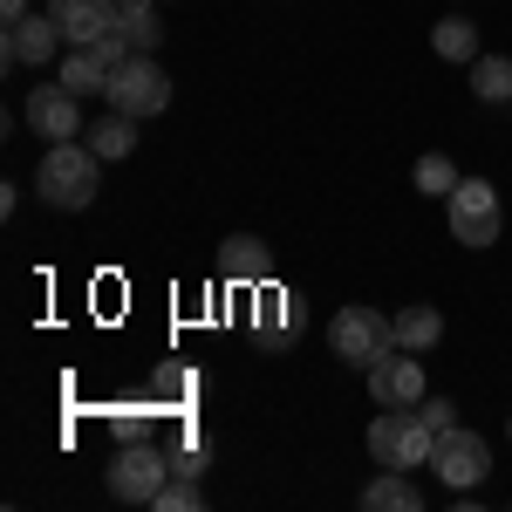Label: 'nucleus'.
Masks as SVG:
<instances>
[{
    "instance_id": "obj_26",
    "label": "nucleus",
    "mask_w": 512,
    "mask_h": 512,
    "mask_svg": "<svg viewBox=\"0 0 512 512\" xmlns=\"http://www.w3.org/2000/svg\"><path fill=\"white\" fill-rule=\"evenodd\" d=\"M0 14H7V21H21V14H35V0H0Z\"/></svg>"
},
{
    "instance_id": "obj_18",
    "label": "nucleus",
    "mask_w": 512,
    "mask_h": 512,
    "mask_svg": "<svg viewBox=\"0 0 512 512\" xmlns=\"http://www.w3.org/2000/svg\"><path fill=\"white\" fill-rule=\"evenodd\" d=\"M437 342H444V315H437L431 301H410V308L396 315V349H417V355H431Z\"/></svg>"
},
{
    "instance_id": "obj_25",
    "label": "nucleus",
    "mask_w": 512,
    "mask_h": 512,
    "mask_svg": "<svg viewBox=\"0 0 512 512\" xmlns=\"http://www.w3.org/2000/svg\"><path fill=\"white\" fill-rule=\"evenodd\" d=\"M417 417H424V424H431L437 437H444V431H458V403H451V396H424V403H417Z\"/></svg>"
},
{
    "instance_id": "obj_19",
    "label": "nucleus",
    "mask_w": 512,
    "mask_h": 512,
    "mask_svg": "<svg viewBox=\"0 0 512 512\" xmlns=\"http://www.w3.org/2000/svg\"><path fill=\"white\" fill-rule=\"evenodd\" d=\"M362 512H424V499H417V485H410L403 472L383 465V478L362 485Z\"/></svg>"
},
{
    "instance_id": "obj_2",
    "label": "nucleus",
    "mask_w": 512,
    "mask_h": 512,
    "mask_svg": "<svg viewBox=\"0 0 512 512\" xmlns=\"http://www.w3.org/2000/svg\"><path fill=\"white\" fill-rule=\"evenodd\" d=\"M369 458L390 465V472H417V465L437 458V431L417 417V403L410 410H383V417H369Z\"/></svg>"
},
{
    "instance_id": "obj_20",
    "label": "nucleus",
    "mask_w": 512,
    "mask_h": 512,
    "mask_svg": "<svg viewBox=\"0 0 512 512\" xmlns=\"http://www.w3.org/2000/svg\"><path fill=\"white\" fill-rule=\"evenodd\" d=\"M117 28L130 35V48H137V55H158V41H164L158 0H117Z\"/></svg>"
},
{
    "instance_id": "obj_21",
    "label": "nucleus",
    "mask_w": 512,
    "mask_h": 512,
    "mask_svg": "<svg viewBox=\"0 0 512 512\" xmlns=\"http://www.w3.org/2000/svg\"><path fill=\"white\" fill-rule=\"evenodd\" d=\"M431 48L444 55V62H478V28L465 21V14H444L431 28Z\"/></svg>"
},
{
    "instance_id": "obj_6",
    "label": "nucleus",
    "mask_w": 512,
    "mask_h": 512,
    "mask_svg": "<svg viewBox=\"0 0 512 512\" xmlns=\"http://www.w3.org/2000/svg\"><path fill=\"white\" fill-rule=\"evenodd\" d=\"M110 110H123V117H158V110H171V76L158 69V55L117 62V76H110Z\"/></svg>"
},
{
    "instance_id": "obj_9",
    "label": "nucleus",
    "mask_w": 512,
    "mask_h": 512,
    "mask_svg": "<svg viewBox=\"0 0 512 512\" xmlns=\"http://www.w3.org/2000/svg\"><path fill=\"white\" fill-rule=\"evenodd\" d=\"M431 472L444 478L451 492H472L478 478L492 472V451H485V437H478V431H465V424H458V431H444V437H437Z\"/></svg>"
},
{
    "instance_id": "obj_1",
    "label": "nucleus",
    "mask_w": 512,
    "mask_h": 512,
    "mask_svg": "<svg viewBox=\"0 0 512 512\" xmlns=\"http://www.w3.org/2000/svg\"><path fill=\"white\" fill-rule=\"evenodd\" d=\"M35 192H41V205H55V212L96 205V192H103V158L89 151V137L48 144V158H41V171H35Z\"/></svg>"
},
{
    "instance_id": "obj_24",
    "label": "nucleus",
    "mask_w": 512,
    "mask_h": 512,
    "mask_svg": "<svg viewBox=\"0 0 512 512\" xmlns=\"http://www.w3.org/2000/svg\"><path fill=\"white\" fill-rule=\"evenodd\" d=\"M151 512H198V478H171L158 499H151Z\"/></svg>"
},
{
    "instance_id": "obj_13",
    "label": "nucleus",
    "mask_w": 512,
    "mask_h": 512,
    "mask_svg": "<svg viewBox=\"0 0 512 512\" xmlns=\"http://www.w3.org/2000/svg\"><path fill=\"white\" fill-rule=\"evenodd\" d=\"M48 14L62 21L69 48H96V41L117 28V0H48Z\"/></svg>"
},
{
    "instance_id": "obj_14",
    "label": "nucleus",
    "mask_w": 512,
    "mask_h": 512,
    "mask_svg": "<svg viewBox=\"0 0 512 512\" xmlns=\"http://www.w3.org/2000/svg\"><path fill=\"white\" fill-rule=\"evenodd\" d=\"M110 76H117V62H110L103 48H69V55L55 62V82L76 89V96H110Z\"/></svg>"
},
{
    "instance_id": "obj_5",
    "label": "nucleus",
    "mask_w": 512,
    "mask_h": 512,
    "mask_svg": "<svg viewBox=\"0 0 512 512\" xmlns=\"http://www.w3.org/2000/svg\"><path fill=\"white\" fill-rule=\"evenodd\" d=\"M444 226L458 246H499L506 233V205H499V185H485V178H458V192L444 198Z\"/></svg>"
},
{
    "instance_id": "obj_23",
    "label": "nucleus",
    "mask_w": 512,
    "mask_h": 512,
    "mask_svg": "<svg viewBox=\"0 0 512 512\" xmlns=\"http://www.w3.org/2000/svg\"><path fill=\"white\" fill-rule=\"evenodd\" d=\"M472 96L478 103H512V62L506 55H478L472 62Z\"/></svg>"
},
{
    "instance_id": "obj_10",
    "label": "nucleus",
    "mask_w": 512,
    "mask_h": 512,
    "mask_svg": "<svg viewBox=\"0 0 512 512\" xmlns=\"http://www.w3.org/2000/svg\"><path fill=\"white\" fill-rule=\"evenodd\" d=\"M62 21L35 7V14H21V21H7V62H21V69H48V62H62Z\"/></svg>"
},
{
    "instance_id": "obj_12",
    "label": "nucleus",
    "mask_w": 512,
    "mask_h": 512,
    "mask_svg": "<svg viewBox=\"0 0 512 512\" xmlns=\"http://www.w3.org/2000/svg\"><path fill=\"white\" fill-rule=\"evenodd\" d=\"M219 280H226V287H260V280H274V253H267V239H253V233L219 239Z\"/></svg>"
},
{
    "instance_id": "obj_4",
    "label": "nucleus",
    "mask_w": 512,
    "mask_h": 512,
    "mask_svg": "<svg viewBox=\"0 0 512 512\" xmlns=\"http://www.w3.org/2000/svg\"><path fill=\"white\" fill-rule=\"evenodd\" d=\"M328 349L342 355L349 369L369 376V369L396 349V315H383V308H335V321H328Z\"/></svg>"
},
{
    "instance_id": "obj_11",
    "label": "nucleus",
    "mask_w": 512,
    "mask_h": 512,
    "mask_svg": "<svg viewBox=\"0 0 512 512\" xmlns=\"http://www.w3.org/2000/svg\"><path fill=\"white\" fill-rule=\"evenodd\" d=\"M369 396H376L383 410H410V403H424V355H417V349H390L376 369H369Z\"/></svg>"
},
{
    "instance_id": "obj_17",
    "label": "nucleus",
    "mask_w": 512,
    "mask_h": 512,
    "mask_svg": "<svg viewBox=\"0 0 512 512\" xmlns=\"http://www.w3.org/2000/svg\"><path fill=\"white\" fill-rule=\"evenodd\" d=\"M137 123H144V117H123V110H103V117L89 123V151H96L103 164L130 158V151H137Z\"/></svg>"
},
{
    "instance_id": "obj_3",
    "label": "nucleus",
    "mask_w": 512,
    "mask_h": 512,
    "mask_svg": "<svg viewBox=\"0 0 512 512\" xmlns=\"http://www.w3.org/2000/svg\"><path fill=\"white\" fill-rule=\"evenodd\" d=\"M103 485H110V499H123V506H151L164 485H171V451H164L158 437L117 444V458H110Z\"/></svg>"
},
{
    "instance_id": "obj_7",
    "label": "nucleus",
    "mask_w": 512,
    "mask_h": 512,
    "mask_svg": "<svg viewBox=\"0 0 512 512\" xmlns=\"http://www.w3.org/2000/svg\"><path fill=\"white\" fill-rule=\"evenodd\" d=\"M246 321H253L260 349L280 355L287 342H294V328H301V301H294L287 287H274V280H260V287H253V301H246Z\"/></svg>"
},
{
    "instance_id": "obj_22",
    "label": "nucleus",
    "mask_w": 512,
    "mask_h": 512,
    "mask_svg": "<svg viewBox=\"0 0 512 512\" xmlns=\"http://www.w3.org/2000/svg\"><path fill=\"white\" fill-rule=\"evenodd\" d=\"M458 178H465V171L444 158V151H424V158L410 164V185H417L424 198H451V192H458Z\"/></svg>"
},
{
    "instance_id": "obj_8",
    "label": "nucleus",
    "mask_w": 512,
    "mask_h": 512,
    "mask_svg": "<svg viewBox=\"0 0 512 512\" xmlns=\"http://www.w3.org/2000/svg\"><path fill=\"white\" fill-rule=\"evenodd\" d=\"M28 130L48 137V144L82 137V130H89V123H82V96H76V89H62V82H35V96H28Z\"/></svg>"
},
{
    "instance_id": "obj_15",
    "label": "nucleus",
    "mask_w": 512,
    "mask_h": 512,
    "mask_svg": "<svg viewBox=\"0 0 512 512\" xmlns=\"http://www.w3.org/2000/svg\"><path fill=\"white\" fill-rule=\"evenodd\" d=\"M151 396H158L164 424H171V417H192L198 410V369L192 362H158V369H151Z\"/></svg>"
},
{
    "instance_id": "obj_16",
    "label": "nucleus",
    "mask_w": 512,
    "mask_h": 512,
    "mask_svg": "<svg viewBox=\"0 0 512 512\" xmlns=\"http://www.w3.org/2000/svg\"><path fill=\"white\" fill-rule=\"evenodd\" d=\"M158 424H164V410H158V396H151V390H130V396H117V410H110V431H117V444L158 437Z\"/></svg>"
}]
</instances>
